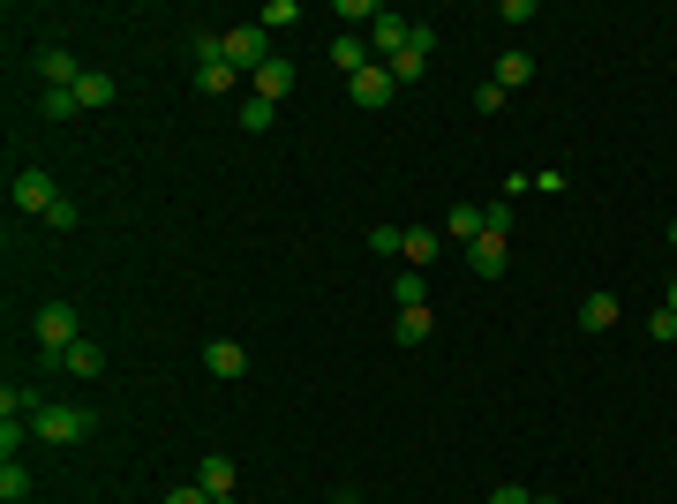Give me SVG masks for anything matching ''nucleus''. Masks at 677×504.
I'll list each match as a JSON object with an SVG mask.
<instances>
[{"label":"nucleus","mask_w":677,"mask_h":504,"mask_svg":"<svg viewBox=\"0 0 677 504\" xmlns=\"http://www.w3.org/2000/svg\"><path fill=\"white\" fill-rule=\"evenodd\" d=\"M249 83H257V98H264V106H278V98H286V91H294V61H278V54H271V61L257 68V75H249Z\"/></svg>","instance_id":"obj_13"},{"label":"nucleus","mask_w":677,"mask_h":504,"mask_svg":"<svg viewBox=\"0 0 677 504\" xmlns=\"http://www.w3.org/2000/svg\"><path fill=\"white\" fill-rule=\"evenodd\" d=\"M8 196H15V211H38V219L61 203V189H54V174H46V166H23V174L8 181Z\"/></svg>","instance_id":"obj_4"},{"label":"nucleus","mask_w":677,"mask_h":504,"mask_svg":"<svg viewBox=\"0 0 677 504\" xmlns=\"http://www.w3.org/2000/svg\"><path fill=\"white\" fill-rule=\"evenodd\" d=\"M218 54H226V68H241V83L257 75V68L271 61V31L264 23H241V31H218Z\"/></svg>","instance_id":"obj_3"},{"label":"nucleus","mask_w":677,"mask_h":504,"mask_svg":"<svg viewBox=\"0 0 677 504\" xmlns=\"http://www.w3.org/2000/svg\"><path fill=\"white\" fill-rule=\"evenodd\" d=\"M354 504H361V497H354Z\"/></svg>","instance_id":"obj_35"},{"label":"nucleus","mask_w":677,"mask_h":504,"mask_svg":"<svg viewBox=\"0 0 677 504\" xmlns=\"http://www.w3.org/2000/svg\"><path fill=\"white\" fill-rule=\"evenodd\" d=\"M444 234H452V242H482V234H489V211H482V203H452V211H444Z\"/></svg>","instance_id":"obj_10"},{"label":"nucleus","mask_w":677,"mask_h":504,"mask_svg":"<svg viewBox=\"0 0 677 504\" xmlns=\"http://www.w3.org/2000/svg\"><path fill=\"white\" fill-rule=\"evenodd\" d=\"M158 504H218V497H203L197 482H181V490H166V497H158Z\"/></svg>","instance_id":"obj_30"},{"label":"nucleus","mask_w":677,"mask_h":504,"mask_svg":"<svg viewBox=\"0 0 677 504\" xmlns=\"http://www.w3.org/2000/svg\"><path fill=\"white\" fill-rule=\"evenodd\" d=\"M197 490H203V497H218V504L234 497V459H226V452H203V459H197Z\"/></svg>","instance_id":"obj_9"},{"label":"nucleus","mask_w":677,"mask_h":504,"mask_svg":"<svg viewBox=\"0 0 677 504\" xmlns=\"http://www.w3.org/2000/svg\"><path fill=\"white\" fill-rule=\"evenodd\" d=\"M46 226H54V234H75V203H68V196L54 203V211H46Z\"/></svg>","instance_id":"obj_28"},{"label":"nucleus","mask_w":677,"mask_h":504,"mask_svg":"<svg viewBox=\"0 0 677 504\" xmlns=\"http://www.w3.org/2000/svg\"><path fill=\"white\" fill-rule=\"evenodd\" d=\"M271 121H278V106H264V98L249 91V106H241V128H249V136H264Z\"/></svg>","instance_id":"obj_24"},{"label":"nucleus","mask_w":677,"mask_h":504,"mask_svg":"<svg viewBox=\"0 0 677 504\" xmlns=\"http://www.w3.org/2000/svg\"><path fill=\"white\" fill-rule=\"evenodd\" d=\"M114 98H121V83H114V75H98V68H83V83H75V106H91V114H98V106H114Z\"/></svg>","instance_id":"obj_16"},{"label":"nucleus","mask_w":677,"mask_h":504,"mask_svg":"<svg viewBox=\"0 0 677 504\" xmlns=\"http://www.w3.org/2000/svg\"><path fill=\"white\" fill-rule=\"evenodd\" d=\"M670 249H677V219H670Z\"/></svg>","instance_id":"obj_32"},{"label":"nucleus","mask_w":677,"mask_h":504,"mask_svg":"<svg viewBox=\"0 0 677 504\" xmlns=\"http://www.w3.org/2000/svg\"><path fill=\"white\" fill-rule=\"evenodd\" d=\"M535 504H557V497H535Z\"/></svg>","instance_id":"obj_33"},{"label":"nucleus","mask_w":677,"mask_h":504,"mask_svg":"<svg viewBox=\"0 0 677 504\" xmlns=\"http://www.w3.org/2000/svg\"><path fill=\"white\" fill-rule=\"evenodd\" d=\"M31 331H38V370L61 377V354L83 339V331H75V309H68V302H46V309L31 316Z\"/></svg>","instance_id":"obj_1"},{"label":"nucleus","mask_w":677,"mask_h":504,"mask_svg":"<svg viewBox=\"0 0 677 504\" xmlns=\"http://www.w3.org/2000/svg\"><path fill=\"white\" fill-rule=\"evenodd\" d=\"M339 504H354V497H339Z\"/></svg>","instance_id":"obj_34"},{"label":"nucleus","mask_w":677,"mask_h":504,"mask_svg":"<svg viewBox=\"0 0 677 504\" xmlns=\"http://www.w3.org/2000/svg\"><path fill=\"white\" fill-rule=\"evenodd\" d=\"M527 75H535V54H504V61H497V75H489V83H497V91L512 98V91H520Z\"/></svg>","instance_id":"obj_19"},{"label":"nucleus","mask_w":677,"mask_h":504,"mask_svg":"<svg viewBox=\"0 0 677 504\" xmlns=\"http://www.w3.org/2000/svg\"><path fill=\"white\" fill-rule=\"evenodd\" d=\"M648 339H655V347H670V339H677V316L655 309V316H648Z\"/></svg>","instance_id":"obj_27"},{"label":"nucleus","mask_w":677,"mask_h":504,"mask_svg":"<svg viewBox=\"0 0 677 504\" xmlns=\"http://www.w3.org/2000/svg\"><path fill=\"white\" fill-rule=\"evenodd\" d=\"M31 497V474H23V459H0V504H23Z\"/></svg>","instance_id":"obj_21"},{"label":"nucleus","mask_w":677,"mask_h":504,"mask_svg":"<svg viewBox=\"0 0 677 504\" xmlns=\"http://www.w3.org/2000/svg\"><path fill=\"white\" fill-rule=\"evenodd\" d=\"M369 249H377V256H406V226H369Z\"/></svg>","instance_id":"obj_25"},{"label":"nucleus","mask_w":677,"mask_h":504,"mask_svg":"<svg viewBox=\"0 0 677 504\" xmlns=\"http://www.w3.org/2000/svg\"><path fill=\"white\" fill-rule=\"evenodd\" d=\"M489 504H535V490H520V482H497V490H489Z\"/></svg>","instance_id":"obj_29"},{"label":"nucleus","mask_w":677,"mask_h":504,"mask_svg":"<svg viewBox=\"0 0 677 504\" xmlns=\"http://www.w3.org/2000/svg\"><path fill=\"white\" fill-rule=\"evenodd\" d=\"M617 324V294H587L580 302V331H609Z\"/></svg>","instance_id":"obj_20"},{"label":"nucleus","mask_w":677,"mask_h":504,"mask_svg":"<svg viewBox=\"0 0 677 504\" xmlns=\"http://www.w3.org/2000/svg\"><path fill=\"white\" fill-rule=\"evenodd\" d=\"M38 75H46V91H75L83 83V68H75L68 46H38Z\"/></svg>","instance_id":"obj_8"},{"label":"nucleus","mask_w":677,"mask_h":504,"mask_svg":"<svg viewBox=\"0 0 677 504\" xmlns=\"http://www.w3.org/2000/svg\"><path fill=\"white\" fill-rule=\"evenodd\" d=\"M429 331H437V309H429V302H421V309H400V324H392V339H400V347H421Z\"/></svg>","instance_id":"obj_18"},{"label":"nucleus","mask_w":677,"mask_h":504,"mask_svg":"<svg viewBox=\"0 0 677 504\" xmlns=\"http://www.w3.org/2000/svg\"><path fill=\"white\" fill-rule=\"evenodd\" d=\"M406 15H392V8H377V23H369V46H377V61H400L406 54Z\"/></svg>","instance_id":"obj_6"},{"label":"nucleus","mask_w":677,"mask_h":504,"mask_svg":"<svg viewBox=\"0 0 677 504\" xmlns=\"http://www.w3.org/2000/svg\"><path fill=\"white\" fill-rule=\"evenodd\" d=\"M467 271H474V279H504V271H512V256H504V242H497V234H482V242L467 249Z\"/></svg>","instance_id":"obj_11"},{"label":"nucleus","mask_w":677,"mask_h":504,"mask_svg":"<svg viewBox=\"0 0 677 504\" xmlns=\"http://www.w3.org/2000/svg\"><path fill=\"white\" fill-rule=\"evenodd\" d=\"M392 91H400V83H392V68H384V61H369L354 83H346V98H354L361 114H384V106H392Z\"/></svg>","instance_id":"obj_5"},{"label":"nucleus","mask_w":677,"mask_h":504,"mask_svg":"<svg viewBox=\"0 0 677 504\" xmlns=\"http://www.w3.org/2000/svg\"><path fill=\"white\" fill-rule=\"evenodd\" d=\"M31 437H38V444H75V437H91V407L46 399V407L31 414Z\"/></svg>","instance_id":"obj_2"},{"label":"nucleus","mask_w":677,"mask_h":504,"mask_svg":"<svg viewBox=\"0 0 677 504\" xmlns=\"http://www.w3.org/2000/svg\"><path fill=\"white\" fill-rule=\"evenodd\" d=\"M203 370H211L218 384H241L249 377V354H241L234 339H211V347H203Z\"/></svg>","instance_id":"obj_7"},{"label":"nucleus","mask_w":677,"mask_h":504,"mask_svg":"<svg viewBox=\"0 0 677 504\" xmlns=\"http://www.w3.org/2000/svg\"><path fill=\"white\" fill-rule=\"evenodd\" d=\"M392 302H400V309H421V302H429V271L400 263V271H392Z\"/></svg>","instance_id":"obj_15"},{"label":"nucleus","mask_w":677,"mask_h":504,"mask_svg":"<svg viewBox=\"0 0 677 504\" xmlns=\"http://www.w3.org/2000/svg\"><path fill=\"white\" fill-rule=\"evenodd\" d=\"M332 68L354 83V75L369 68V38H361V31H339V38H332Z\"/></svg>","instance_id":"obj_12"},{"label":"nucleus","mask_w":677,"mask_h":504,"mask_svg":"<svg viewBox=\"0 0 677 504\" xmlns=\"http://www.w3.org/2000/svg\"><path fill=\"white\" fill-rule=\"evenodd\" d=\"M257 23H264L271 38H278V31H294V23H301V8H294V0H271V8L257 15Z\"/></svg>","instance_id":"obj_22"},{"label":"nucleus","mask_w":677,"mask_h":504,"mask_svg":"<svg viewBox=\"0 0 677 504\" xmlns=\"http://www.w3.org/2000/svg\"><path fill=\"white\" fill-rule=\"evenodd\" d=\"M663 309H670V316H677V279H670V294H663Z\"/></svg>","instance_id":"obj_31"},{"label":"nucleus","mask_w":677,"mask_h":504,"mask_svg":"<svg viewBox=\"0 0 677 504\" xmlns=\"http://www.w3.org/2000/svg\"><path fill=\"white\" fill-rule=\"evenodd\" d=\"M38 114H46V121H68V114H75V91H46Z\"/></svg>","instance_id":"obj_26"},{"label":"nucleus","mask_w":677,"mask_h":504,"mask_svg":"<svg viewBox=\"0 0 677 504\" xmlns=\"http://www.w3.org/2000/svg\"><path fill=\"white\" fill-rule=\"evenodd\" d=\"M429 256H437V234H429V226H406V263H414V271H421V263H429Z\"/></svg>","instance_id":"obj_23"},{"label":"nucleus","mask_w":677,"mask_h":504,"mask_svg":"<svg viewBox=\"0 0 677 504\" xmlns=\"http://www.w3.org/2000/svg\"><path fill=\"white\" fill-rule=\"evenodd\" d=\"M234 83H241V68H226V54H218V61H197V91H203V98H226Z\"/></svg>","instance_id":"obj_17"},{"label":"nucleus","mask_w":677,"mask_h":504,"mask_svg":"<svg viewBox=\"0 0 677 504\" xmlns=\"http://www.w3.org/2000/svg\"><path fill=\"white\" fill-rule=\"evenodd\" d=\"M98 370H106V347L98 339H75L61 354V377H98Z\"/></svg>","instance_id":"obj_14"}]
</instances>
